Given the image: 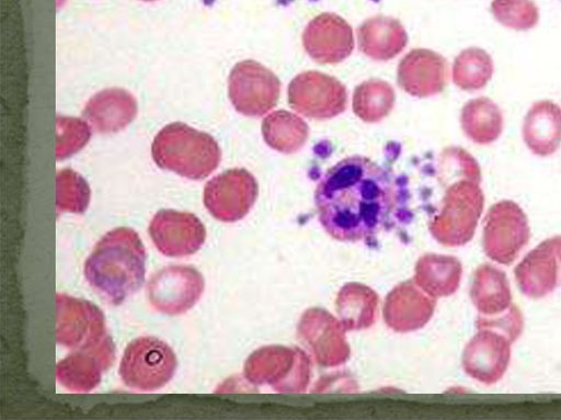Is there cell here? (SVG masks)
Masks as SVG:
<instances>
[{"instance_id":"6da1fadb","label":"cell","mask_w":561,"mask_h":420,"mask_svg":"<svg viewBox=\"0 0 561 420\" xmlns=\"http://www.w3.org/2000/svg\"><path fill=\"white\" fill-rule=\"evenodd\" d=\"M397 198L393 177L364 156H350L333 164L314 191L320 224L342 241L377 235L390 218Z\"/></svg>"},{"instance_id":"7a4b0ae2","label":"cell","mask_w":561,"mask_h":420,"mask_svg":"<svg viewBox=\"0 0 561 420\" xmlns=\"http://www.w3.org/2000/svg\"><path fill=\"white\" fill-rule=\"evenodd\" d=\"M90 286L113 305H121L144 284L146 251L138 234L127 227L106 232L84 263Z\"/></svg>"},{"instance_id":"3957f363","label":"cell","mask_w":561,"mask_h":420,"mask_svg":"<svg viewBox=\"0 0 561 420\" xmlns=\"http://www.w3.org/2000/svg\"><path fill=\"white\" fill-rule=\"evenodd\" d=\"M151 155L161 169L191 180H201L218 167L221 151L209 134L175 122L156 135Z\"/></svg>"},{"instance_id":"277c9868","label":"cell","mask_w":561,"mask_h":420,"mask_svg":"<svg viewBox=\"0 0 561 420\" xmlns=\"http://www.w3.org/2000/svg\"><path fill=\"white\" fill-rule=\"evenodd\" d=\"M176 365V355L167 342L157 337H139L127 344L118 373L127 387L154 390L169 383Z\"/></svg>"},{"instance_id":"5b68a950","label":"cell","mask_w":561,"mask_h":420,"mask_svg":"<svg viewBox=\"0 0 561 420\" xmlns=\"http://www.w3.org/2000/svg\"><path fill=\"white\" fill-rule=\"evenodd\" d=\"M228 94L239 113L257 117L277 104L280 82L272 70L255 60L247 59L231 69Z\"/></svg>"},{"instance_id":"8992f818","label":"cell","mask_w":561,"mask_h":420,"mask_svg":"<svg viewBox=\"0 0 561 420\" xmlns=\"http://www.w3.org/2000/svg\"><path fill=\"white\" fill-rule=\"evenodd\" d=\"M529 236L527 216L515 202L502 200L488 211L483 224V250L491 260L512 263Z\"/></svg>"},{"instance_id":"52a82bcc","label":"cell","mask_w":561,"mask_h":420,"mask_svg":"<svg viewBox=\"0 0 561 420\" xmlns=\"http://www.w3.org/2000/svg\"><path fill=\"white\" fill-rule=\"evenodd\" d=\"M288 103L297 113L314 118H332L345 111L347 91L336 78L310 70L297 75L288 86Z\"/></svg>"},{"instance_id":"ba28073f","label":"cell","mask_w":561,"mask_h":420,"mask_svg":"<svg viewBox=\"0 0 561 420\" xmlns=\"http://www.w3.org/2000/svg\"><path fill=\"white\" fill-rule=\"evenodd\" d=\"M204 291V277L190 265H169L149 279L146 295L150 305L167 315L191 309Z\"/></svg>"},{"instance_id":"9c48e42d","label":"cell","mask_w":561,"mask_h":420,"mask_svg":"<svg viewBox=\"0 0 561 420\" xmlns=\"http://www.w3.org/2000/svg\"><path fill=\"white\" fill-rule=\"evenodd\" d=\"M106 336L103 311L93 303L56 295V340L73 350L90 348Z\"/></svg>"},{"instance_id":"30bf717a","label":"cell","mask_w":561,"mask_h":420,"mask_svg":"<svg viewBox=\"0 0 561 420\" xmlns=\"http://www.w3.org/2000/svg\"><path fill=\"white\" fill-rule=\"evenodd\" d=\"M256 192L255 180L247 170L231 169L206 183L203 200L215 218L233 222L245 215Z\"/></svg>"},{"instance_id":"8fae6325","label":"cell","mask_w":561,"mask_h":420,"mask_svg":"<svg viewBox=\"0 0 561 420\" xmlns=\"http://www.w3.org/2000/svg\"><path fill=\"white\" fill-rule=\"evenodd\" d=\"M148 231L157 249L168 257L193 254L206 239L205 226L197 216L174 209L157 212Z\"/></svg>"},{"instance_id":"7c38bea8","label":"cell","mask_w":561,"mask_h":420,"mask_svg":"<svg viewBox=\"0 0 561 420\" xmlns=\"http://www.w3.org/2000/svg\"><path fill=\"white\" fill-rule=\"evenodd\" d=\"M115 361V344L111 336H105L96 344L73 350L56 365V378L67 389L90 391L95 388L104 372Z\"/></svg>"},{"instance_id":"4fadbf2b","label":"cell","mask_w":561,"mask_h":420,"mask_svg":"<svg viewBox=\"0 0 561 420\" xmlns=\"http://www.w3.org/2000/svg\"><path fill=\"white\" fill-rule=\"evenodd\" d=\"M302 45L307 54L319 64L341 63L353 52V30L340 15L324 12L307 24L302 33Z\"/></svg>"},{"instance_id":"5bb4252c","label":"cell","mask_w":561,"mask_h":420,"mask_svg":"<svg viewBox=\"0 0 561 420\" xmlns=\"http://www.w3.org/2000/svg\"><path fill=\"white\" fill-rule=\"evenodd\" d=\"M561 266V236L540 242L516 265L514 273L520 292L531 298L551 293Z\"/></svg>"},{"instance_id":"9a60e30c","label":"cell","mask_w":561,"mask_h":420,"mask_svg":"<svg viewBox=\"0 0 561 420\" xmlns=\"http://www.w3.org/2000/svg\"><path fill=\"white\" fill-rule=\"evenodd\" d=\"M448 63L440 54L417 48L398 65L397 82L407 93L426 98L440 93L448 81Z\"/></svg>"},{"instance_id":"2e32d148","label":"cell","mask_w":561,"mask_h":420,"mask_svg":"<svg viewBox=\"0 0 561 420\" xmlns=\"http://www.w3.org/2000/svg\"><path fill=\"white\" fill-rule=\"evenodd\" d=\"M511 341L491 329H480L463 353L466 372L480 383L491 385L505 374L511 359Z\"/></svg>"},{"instance_id":"e0dca14e","label":"cell","mask_w":561,"mask_h":420,"mask_svg":"<svg viewBox=\"0 0 561 420\" xmlns=\"http://www.w3.org/2000/svg\"><path fill=\"white\" fill-rule=\"evenodd\" d=\"M483 205L479 182L463 178L449 189L443 213L449 241L463 243L472 237Z\"/></svg>"},{"instance_id":"ac0fdd59","label":"cell","mask_w":561,"mask_h":420,"mask_svg":"<svg viewBox=\"0 0 561 420\" xmlns=\"http://www.w3.org/2000/svg\"><path fill=\"white\" fill-rule=\"evenodd\" d=\"M137 114V101L124 89L111 88L94 94L85 104L82 115L99 133H117Z\"/></svg>"},{"instance_id":"d6986e66","label":"cell","mask_w":561,"mask_h":420,"mask_svg":"<svg viewBox=\"0 0 561 420\" xmlns=\"http://www.w3.org/2000/svg\"><path fill=\"white\" fill-rule=\"evenodd\" d=\"M522 135L534 155L554 154L561 145V107L550 100L533 103L524 117Z\"/></svg>"},{"instance_id":"ffe728a7","label":"cell","mask_w":561,"mask_h":420,"mask_svg":"<svg viewBox=\"0 0 561 420\" xmlns=\"http://www.w3.org/2000/svg\"><path fill=\"white\" fill-rule=\"evenodd\" d=\"M357 42L363 54L371 59L386 61L403 50L408 35L397 19L376 15L358 26Z\"/></svg>"},{"instance_id":"44dd1931","label":"cell","mask_w":561,"mask_h":420,"mask_svg":"<svg viewBox=\"0 0 561 420\" xmlns=\"http://www.w3.org/2000/svg\"><path fill=\"white\" fill-rule=\"evenodd\" d=\"M471 298L480 316L492 317L506 311L512 305V294L505 273L490 264L479 266Z\"/></svg>"},{"instance_id":"7402d4cb","label":"cell","mask_w":561,"mask_h":420,"mask_svg":"<svg viewBox=\"0 0 561 420\" xmlns=\"http://www.w3.org/2000/svg\"><path fill=\"white\" fill-rule=\"evenodd\" d=\"M460 125L473 143L489 145L502 134L504 120L500 106L486 97L469 100L461 109Z\"/></svg>"},{"instance_id":"603a6c76","label":"cell","mask_w":561,"mask_h":420,"mask_svg":"<svg viewBox=\"0 0 561 420\" xmlns=\"http://www.w3.org/2000/svg\"><path fill=\"white\" fill-rule=\"evenodd\" d=\"M262 135L271 148L284 154H291L306 144L309 127L298 115L278 110L263 120Z\"/></svg>"},{"instance_id":"cb8c5ba5","label":"cell","mask_w":561,"mask_h":420,"mask_svg":"<svg viewBox=\"0 0 561 420\" xmlns=\"http://www.w3.org/2000/svg\"><path fill=\"white\" fill-rule=\"evenodd\" d=\"M492 57L482 48L468 47L461 50L453 64L451 78L461 90H480L493 76Z\"/></svg>"},{"instance_id":"d4e9b609","label":"cell","mask_w":561,"mask_h":420,"mask_svg":"<svg viewBox=\"0 0 561 420\" xmlns=\"http://www.w3.org/2000/svg\"><path fill=\"white\" fill-rule=\"evenodd\" d=\"M394 104L392 87L379 79H369L356 87L353 111L364 122L376 123L385 118Z\"/></svg>"},{"instance_id":"484cf974","label":"cell","mask_w":561,"mask_h":420,"mask_svg":"<svg viewBox=\"0 0 561 420\" xmlns=\"http://www.w3.org/2000/svg\"><path fill=\"white\" fill-rule=\"evenodd\" d=\"M90 186L85 179L72 169L56 174V206L59 212L81 214L90 202Z\"/></svg>"},{"instance_id":"4316f807","label":"cell","mask_w":561,"mask_h":420,"mask_svg":"<svg viewBox=\"0 0 561 420\" xmlns=\"http://www.w3.org/2000/svg\"><path fill=\"white\" fill-rule=\"evenodd\" d=\"M491 12L505 27L527 31L539 21L538 7L531 0H493Z\"/></svg>"},{"instance_id":"83f0119b","label":"cell","mask_w":561,"mask_h":420,"mask_svg":"<svg viewBox=\"0 0 561 420\" xmlns=\"http://www.w3.org/2000/svg\"><path fill=\"white\" fill-rule=\"evenodd\" d=\"M56 158L66 159L83 148L91 137L87 122L69 116L56 118Z\"/></svg>"},{"instance_id":"f1b7e54d","label":"cell","mask_w":561,"mask_h":420,"mask_svg":"<svg viewBox=\"0 0 561 420\" xmlns=\"http://www.w3.org/2000/svg\"><path fill=\"white\" fill-rule=\"evenodd\" d=\"M477 326L479 329L497 331L513 343L523 331L524 320L519 308L512 304L506 311L500 315L492 317L480 316Z\"/></svg>"},{"instance_id":"f546056e","label":"cell","mask_w":561,"mask_h":420,"mask_svg":"<svg viewBox=\"0 0 561 420\" xmlns=\"http://www.w3.org/2000/svg\"><path fill=\"white\" fill-rule=\"evenodd\" d=\"M142 1H154V0H142Z\"/></svg>"}]
</instances>
